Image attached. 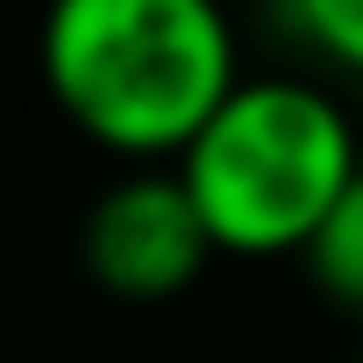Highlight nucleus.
Segmentation results:
<instances>
[{"mask_svg": "<svg viewBox=\"0 0 363 363\" xmlns=\"http://www.w3.org/2000/svg\"><path fill=\"white\" fill-rule=\"evenodd\" d=\"M38 67L60 119L126 163H178L245 82L223 0H45Z\"/></svg>", "mask_w": 363, "mask_h": 363, "instance_id": "1", "label": "nucleus"}, {"mask_svg": "<svg viewBox=\"0 0 363 363\" xmlns=\"http://www.w3.org/2000/svg\"><path fill=\"white\" fill-rule=\"evenodd\" d=\"M304 267H311V282L334 296V304L363 311V171H356V186L341 193V208L326 216V230L311 238Z\"/></svg>", "mask_w": 363, "mask_h": 363, "instance_id": "4", "label": "nucleus"}, {"mask_svg": "<svg viewBox=\"0 0 363 363\" xmlns=\"http://www.w3.org/2000/svg\"><path fill=\"white\" fill-rule=\"evenodd\" d=\"M223 259H304L363 171L341 96L311 74H245L171 163Z\"/></svg>", "mask_w": 363, "mask_h": 363, "instance_id": "2", "label": "nucleus"}, {"mask_svg": "<svg viewBox=\"0 0 363 363\" xmlns=\"http://www.w3.org/2000/svg\"><path fill=\"white\" fill-rule=\"evenodd\" d=\"M208 259H216V238L171 163L126 171L119 186L96 193L89 223H82V267L126 304H163V296L193 289Z\"/></svg>", "mask_w": 363, "mask_h": 363, "instance_id": "3", "label": "nucleus"}, {"mask_svg": "<svg viewBox=\"0 0 363 363\" xmlns=\"http://www.w3.org/2000/svg\"><path fill=\"white\" fill-rule=\"evenodd\" d=\"M282 23L311 60L363 82V0H282Z\"/></svg>", "mask_w": 363, "mask_h": 363, "instance_id": "5", "label": "nucleus"}]
</instances>
